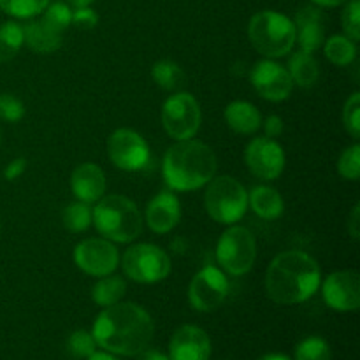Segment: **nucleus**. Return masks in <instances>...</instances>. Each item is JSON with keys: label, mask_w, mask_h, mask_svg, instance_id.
<instances>
[{"label": "nucleus", "mask_w": 360, "mask_h": 360, "mask_svg": "<svg viewBox=\"0 0 360 360\" xmlns=\"http://www.w3.org/2000/svg\"><path fill=\"white\" fill-rule=\"evenodd\" d=\"M311 2H315L316 6H322V7H336V6H341V4L348 2V0H311Z\"/></svg>", "instance_id": "obj_42"}, {"label": "nucleus", "mask_w": 360, "mask_h": 360, "mask_svg": "<svg viewBox=\"0 0 360 360\" xmlns=\"http://www.w3.org/2000/svg\"><path fill=\"white\" fill-rule=\"evenodd\" d=\"M67 2L77 9V7H88L91 2H94V0H67Z\"/></svg>", "instance_id": "obj_44"}, {"label": "nucleus", "mask_w": 360, "mask_h": 360, "mask_svg": "<svg viewBox=\"0 0 360 360\" xmlns=\"http://www.w3.org/2000/svg\"><path fill=\"white\" fill-rule=\"evenodd\" d=\"M162 125L176 141L192 139L200 127V108L186 91L171 95L162 105Z\"/></svg>", "instance_id": "obj_9"}, {"label": "nucleus", "mask_w": 360, "mask_h": 360, "mask_svg": "<svg viewBox=\"0 0 360 360\" xmlns=\"http://www.w3.org/2000/svg\"><path fill=\"white\" fill-rule=\"evenodd\" d=\"M127 290V283L122 276H102V280H98L97 283L91 288V299H94L95 304L102 306V308H108V306L116 304L123 299Z\"/></svg>", "instance_id": "obj_24"}, {"label": "nucleus", "mask_w": 360, "mask_h": 360, "mask_svg": "<svg viewBox=\"0 0 360 360\" xmlns=\"http://www.w3.org/2000/svg\"><path fill=\"white\" fill-rule=\"evenodd\" d=\"M204 204L214 221L232 225L245 217L248 210V193L238 179L218 176L207 183Z\"/></svg>", "instance_id": "obj_6"}, {"label": "nucleus", "mask_w": 360, "mask_h": 360, "mask_svg": "<svg viewBox=\"0 0 360 360\" xmlns=\"http://www.w3.org/2000/svg\"><path fill=\"white\" fill-rule=\"evenodd\" d=\"M151 76H153L155 83L164 90H178L179 86L185 84V72L178 63L171 62V60H160L151 69Z\"/></svg>", "instance_id": "obj_27"}, {"label": "nucleus", "mask_w": 360, "mask_h": 360, "mask_svg": "<svg viewBox=\"0 0 360 360\" xmlns=\"http://www.w3.org/2000/svg\"><path fill=\"white\" fill-rule=\"evenodd\" d=\"M227 276L218 267L207 266L193 276L188 287V301L197 311H214L225 302L229 295Z\"/></svg>", "instance_id": "obj_10"}, {"label": "nucleus", "mask_w": 360, "mask_h": 360, "mask_svg": "<svg viewBox=\"0 0 360 360\" xmlns=\"http://www.w3.org/2000/svg\"><path fill=\"white\" fill-rule=\"evenodd\" d=\"M259 360H290V359L285 357V355L281 354H269V355H264V357H260Z\"/></svg>", "instance_id": "obj_45"}, {"label": "nucleus", "mask_w": 360, "mask_h": 360, "mask_svg": "<svg viewBox=\"0 0 360 360\" xmlns=\"http://www.w3.org/2000/svg\"><path fill=\"white\" fill-rule=\"evenodd\" d=\"M141 360H171L167 355H164L162 352L158 350H144L143 352V359Z\"/></svg>", "instance_id": "obj_41"}, {"label": "nucleus", "mask_w": 360, "mask_h": 360, "mask_svg": "<svg viewBox=\"0 0 360 360\" xmlns=\"http://www.w3.org/2000/svg\"><path fill=\"white\" fill-rule=\"evenodd\" d=\"M25 115V105L20 98L13 95L0 94V120L4 122H20Z\"/></svg>", "instance_id": "obj_36"}, {"label": "nucleus", "mask_w": 360, "mask_h": 360, "mask_svg": "<svg viewBox=\"0 0 360 360\" xmlns=\"http://www.w3.org/2000/svg\"><path fill=\"white\" fill-rule=\"evenodd\" d=\"M49 28H53L55 32L62 34L63 30L72 25V11L69 6H65L63 2H55L51 6H48L44 9V16L41 18Z\"/></svg>", "instance_id": "obj_30"}, {"label": "nucleus", "mask_w": 360, "mask_h": 360, "mask_svg": "<svg viewBox=\"0 0 360 360\" xmlns=\"http://www.w3.org/2000/svg\"><path fill=\"white\" fill-rule=\"evenodd\" d=\"M23 41L37 53H53L62 46V34L49 28L42 20H34L23 27Z\"/></svg>", "instance_id": "obj_21"}, {"label": "nucleus", "mask_w": 360, "mask_h": 360, "mask_svg": "<svg viewBox=\"0 0 360 360\" xmlns=\"http://www.w3.org/2000/svg\"><path fill=\"white\" fill-rule=\"evenodd\" d=\"M70 188L74 197L81 202H97L105 193V174L97 164H81L70 176Z\"/></svg>", "instance_id": "obj_19"}, {"label": "nucleus", "mask_w": 360, "mask_h": 360, "mask_svg": "<svg viewBox=\"0 0 360 360\" xmlns=\"http://www.w3.org/2000/svg\"><path fill=\"white\" fill-rule=\"evenodd\" d=\"M245 162L253 176L273 181L283 172V148L269 137H255L245 150Z\"/></svg>", "instance_id": "obj_13"}, {"label": "nucleus", "mask_w": 360, "mask_h": 360, "mask_svg": "<svg viewBox=\"0 0 360 360\" xmlns=\"http://www.w3.org/2000/svg\"><path fill=\"white\" fill-rule=\"evenodd\" d=\"M88 360H118V359H115L112 355L104 354V352H95V354H91L90 357H88Z\"/></svg>", "instance_id": "obj_43"}, {"label": "nucleus", "mask_w": 360, "mask_h": 360, "mask_svg": "<svg viewBox=\"0 0 360 360\" xmlns=\"http://www.w3.org/2000/svg\"><path fill=\"white\" fill-rule=\"evenodd\" d=\"M98 16L95 11H91L90 7H77L72 13V25H76L81 30H91V28L97 27Z\"/></svg>", "instance_id": "obj_37"}, {"label": "nucleus", "mask_w": 360, "mask_h": 360, "mask_svg": "<svg viewBox=\"0 0 360 360\" xmlns=\"http://www.w3.org/2000/svg\"><path fill=\"white\" fill-rule=\"evenodd\" d=\"M288 72H290L292 81L301 88H309L319 81L320 65L319 60L308 51H297L288 60Z\"/></svg>", "instance_id": "obj_23"}, {"label": "nucleus", "mask_w": 360, "mask_h": 360, "mask_svg": "<svg viewBox=\"0 0 360 360\" xmlns=\"http://www.w3.org/2000/svg\"><path fill=\"white\" fill-rule=\"evenodd\" d=\"M153 334V320L146 309L132 302H116L97 316L91 336L104 350L134 357L146 350Z\"/></svg>", "instance_id": "obj_1"}, {"label": "nucleus", "mask_w": 360, "mask_h": 360, "mask_svg": "<svg viewBox=\"0 0 360 360\" xmlns=\"http://www.w3.org/2000/svg\"><path fill=\"white\" fill-rule=\"evenodd\" d=\"M49 6V0H0V9L14 18H34Z\"/></svg>", "instance_id": "obj_29"}, {"label": "nucleus", "mask_w": 360, "mask_h": 360, "mask_svg": "<svg viewBox=\"0 0 360 360\" xmlns=\"http://www.w3.org/2000/svg\"><path fill=\"white\" fill-rule=\"evenodd\" d=\"M295 360H330V348L322 338H306L295 350Z\"/></svg>", "instance_id": "obj_31"}, {"label": "nucleus", "mask_w": 360, "mask_h": 360, "mask_svg": "<svg viewBox=\"0 0 360 360\" xmlns=\"http://www.w3.org/2000/svg\"><path fill=\"white\" fill-rule=\"evenodd\" d=\"M295 41L302 51L313 53L326 41V16L315 6H306L295 14Z\"/></svg>", "instance_id": "obj_17"}, {"label": "nucleus", "mask_w": 360, "mask_h": 360, "mask_svg": "<svg viewBox=\"0 0 360 360\" xmlns=\"http://www.w3.org/2000/svg\"><path fill=\"white\" fill-rule=\"evenodd\" d=\"M338 171L343 176L345 179H350V181H357L360 176V146L354 144V146L347 148L343 151V155L340 157L338 162Z\"/></svg>", "instance_id": "obj_33"}, {"label": "nucleus", "mask_w": 360, "mask_h": 360, "mask_svg": "<svg viewBox=\"0 0 360 360\" xmlns=\"http://www.w3.org/2000/svg\"><path fill=\"white\" fill-rule=\"evenodd\" d=\"M181 217V206L172 192H160L148 202L146 224L155 234L171 232Z\"/></svg>", "instance_id": "obj_18"}, {"label": "nucleus", "mask_w": 360, "mask_h": 360, "mask_svg": "<svg viewBox=\"0 0 360 360\" xmlns=\"http://www.w3.org/2000/svg\"><path fill=\"white\" fill-rule=\"evenodd\" d=\"M323 301L336 311H355L360 306V280L354 271H338L322 287Z\"/></svg>", "instance_id": "obj_15"}, {"label": "nucleus", "mask_w": 360, "mask_h": 360, "mask_svg": "<svg viewBox=\"0 0 360 360\" xmlns=\"http://www.w3.org/2000/svg\"><path fill=\"white\" fill-rule=\"evenodd\" d=\"M343 123L347 132L350 134L354 139L360 137V94L355 91L345 104L343 111Z\"/></svg>", "instance_id": "obj_35"}, {"label": "nucleus", "mask_w": 360, "mask_h": 360, "mask_svg": "<svg viewBox=\"0 0 360 360\" xmlns=\"http://www.w3.org/2000/svg\"><path fill=\"white\" fill-rule=\"evenodd\" d=\"M210 355V336L199 327L183 326L171 338V345H169L171 360H207Z\"/></svg>", "instance_id": "obj_16"}, {"label": "nucleus", "mask_w": 360, "mask_h": 360, "mask_svg": "<svg viewBox=\"0 0 360 360\" xmlns=\"http://www.w3.org/2000/svg\"><path fill=\"white\" fill-rule=\"evenodd\" d=\"M63 225L70 232H84L91 225V207L90 204L76 202L69 204L63 211Z\"/></svg>", "instance_id": "obj_28"}, {"label": "nucleus", "mask_w": 360, "mask_h": 360, "mask_svg": "<svg viewBox=\"0 0 360 360\" xmlns=\"http://www.w3.org/2000/svg\"><path fill=\"white\" fill-rule=\"evenodd\" d=\"M74 262L90 276H108L118 267L120 253L108 239H84L74 248Z\"/></svg>", "instance_id": "obj_12"}, {"label": "nucleus", "mask_w": 360, "mask_h": 360, "mask_svg": "<svg viewBox=\"0 0 360 360\" xmlns=\"http://www.w3.org/2000/svg\"><path fill=\"white\" fill-rule=\"evenodd\" d=\"M348 232H350L352 238L357 241L360 236V206L355 204L354 210H352L350 218H348Z\"/></svg>", "instance_id": "obj_40"}, {"label": "nucleus", "mask_w": 360, "mask_h": 360, "mask_svg": "<svg viewBox=\"0 0 360 360\" xmlns=\"http://www.w3.org/2000/svg\"><path fill=\"white\" fill-rule=\"evenodd\" d=\"M341 23L348 39L357 42L360 39V2L359 0H350L341 14Z\"/></svg>", "instance_id": "obj_34"}, {"label": "nucleus", "mask_w": 360, "mask_h": 360, "mask_svg": "<svg viewBox=\"0 0 360 360\" xmlns=\"http://www.w3.org/2000/svg\"><path fill=\"white\" fill-rule=\"evenodd\" d=\"M25 169H27V160H25V158H16V160H13L6 167V171H4V178H6L7 181H14V179H18L21 174H23Z\"/></svg>", "instance_id": "obj_39"}, {"label": "nucleus", "mask_w": 360, "mask_h": 360, "mask_svg": "<svg viewBox=\"0 0 360 360\" xmlns=\"http://www.w3.org/2000/svg\"><path fill=\"white\" fill-rule=\"evenodd\" d=\"M95 348H97V343L86 330H76L70 334L67 341V350L76 359H88L91 354H95Z\"/></svg>", "instance_id": "obj_32"}, {"label": "nucleus", "mask_w": 360, "mask_h": 360, "mask_svg": "<svg viewBox=\"0 0 360 360\" xmlns=\"http://www.w3.org/2000/svg\"><path fill=\"white\" fill-rule=\"evenodd\" d=\"M165 183L176 192H190L207 185L217 172V155L200 141H178L164 157Z\"/></svg>", "instance_id": "obj_3"}, {"label": "nucleus", "mask_w": 360, "mask_h": 360, "mask_svg": "<svg viewBox=\"0 0 360 360\" xmlns=\"http://www.w3.org/2000/svg\"><path fill=\"white\" fill-rule=\"evenodd\" d=\"M91 218L108 241L130 243L143 232V217L130 199L123 195L101 197Z\"/></svg>", "instance_id": "obj_4"}, {"label": "nucleus", "mask_w": 360, "mask_h": 360, "mask_svg": "<svg viewBox=\"0 0 360 360\" xmlns=\"http://www.w3.org/2000/svg\"><path fill=\"white\" fill-rule=\"evenodd\" d=\"M264 130H266V137L269 139H276L283 134V120L276 115H271L264 123Z\"/></svg>", "instance_id": "obj_38"}, {"label": "nucleus", "mask_w": 360, "mask_h": 360, "mask_svg": "<svg viewBox=\"0 0 360 360\" xmlns=\"http://www.w3.org/2000/svg\"><path fill=\"white\" fill-rule=\"evenodd\" d=\"M252 84L259 95L271 102H281L288 98L294 88L290 72L273 60H262L255 63L252 70Z\"/></svg>", "instance_id": "obj_14"}, {"label": "nucleus", "mask_w": 360, "mask_h": 360, "mask_svg": "<svg viewBox=\"0 0 360 360\" xmlns=\"http://www.w3.org/2000/svg\"><path fill=\"white\" fill-rule=\"evenodd\" d=\"M250 207L257 217L264 218V220H276L283 213V199L278 193V190L271 188V186H255L248 195Z\"/></svg>", "instance_id": "obj_22"}, {"label": "nucleus", "mask_w": 360, "mask_h": 360, "mask_svg": "<svg viewBox=\"0 0 360 360\" xmlns=\"http://www.w3.org/2000/svg\"><path fill=\"white\" fill-rule=\"evenodd\" d=\"M248 37L253 48L267 58H280L295 44V27L287 16L274 11H262L250 20Z\"/></svg>", "instance_id": "obj_5"}, {"label": "nucleus", "mask_w": 360, "mask_h": 360, "mask_svg": "<svg viewBox=\"0 0 360 360\" xmlns=\"http://www.w3.org/2000/svg\"><path fill=\"white\" fill-rule=\"evenodd\" d=\"M217 259L232 276H243L253 267L257 259V243L245 227H231L221 234L217 245Z\"/></svg>", "instance_id": "obj_8"}, {"label": "nucleus", "mask_w": 360, "mask_h": 360, "mask_svg": "<svg viewBox=\"0 0 360 360\" xmlns=\"http://www.w3.org/2000/svg\"><path fill=\"white\" fill-rule=\"evenodd\" d=\"M355 55H357L355 42L352 41V39H348L347 35H333V37L327 39L326 56L329 62L334 63V65H350L355 60Z\"/></svg>", "instance_id": "obj_25"}, {"label": "nucleus", "mask_w": 360, "mask_h": 360, "mask_svg": "<svg viewBox=\"0 0 360 360\" xmlns=\"http://www.w3.org/2000/svg\"><path fill=\"white\" fill-rule=\"evenodd\" d=\"M123 271L130 280L137 283L151 285L165 280L171 273V260L167 253L155 245L141 243L123 253Z\"/></svg>", "instance_id": "obj_7"}, {"label": "nucleus", "mask_w": 360, "mask_h": 360, "mask_svg": "<svg viewBox=\"0 0 360 360\" xmlns=\"http://www.w3.org/2000/svg\"><path fill=\"white\" fill-rule=\"evenodd\" d=\"M320 287V267L308 253L290 250L274 257L266 274L267 295L276 304L308 301Z\"/></svg>", "instance_id": "obj_2"}, {"label": "nucleus", "mask_w": 360, "mask_h": 360, "mask_svg": "<svg viewBox=\"0 0 360 360\" xmlns=\"http://www.w3.org/2000/svg\"><path fill=\"white\" fill-rule=\"evenodd\" d=\"M23 46V27L14 21L0 25V63L9 62Z\"/></svg>", "instance_id": "obj_26"}, {"label": "nucleus", "mask_w": 360, "mask_h": 360, "mask_svg": "<svg viewBox=\"0 0 360 360\" xmlns=\"http://www.w3.org/2000/svg\"><path fill=\"white\" fill-rule=\"evenodd\" d=\"M108 151L112 164L122 171H141L150 160L146 141L130 129L115 130L108 141Z\"/></svg>", "instance_id": "obj_11"}, {"label": "nucleus", "mask_w": 360, "mask_h": 360, "mask_svg": "<svg viewBox=\"0 0 360 360\" xmlns=\"http://www.w3.org/2000/svg\"><path fill=\"white\" fill-rule=\"evenodd\" d=\"M225 122L229 129L238 134H255L262 127V116L259 109L245 101H236L225 108Z\"/></svg>", "instance_id": "obj_20"}]
</instances>
